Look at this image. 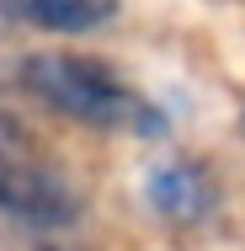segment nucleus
<instances>
[{
    "label": "nucleus",
    "mask_w": 245,
    "mask_h": 251,
    "mask_svg": "<svg viewBox=\"0 0 245 251\" xmlns=\"http://www.w3.org/2000/svg\"><path fill=\"white\" fill-rule=\"evenodd\" d=\"M16 86L22 97H32L43 112L101 128V134H134V139H165V112L128 86L117 70H107L101 59L86 53H27L16 64Z\"/></svg>",
    "instance_id": "1"
},
{
    "label": "nucleus",
    "mask_w": 245,
    "mask_h": 251,
    "mask_svg": "<svg viewBox=\"0 0 245 251\" xmlns=\"http://www.w3.org/2000/svg\"><path fill=\"white\" fill-rule=\"evenodd\" d=\"M0 214L22 230V235H32V241H59V235H75L80 230V219H86V203L75 193V182L48 166V160H38V155L27 150H11L0 160Z\"/></svg>",
    "instance_id": "2"
},
{
    "label": "nucleus",
    "mask_w": 245,
    "mask_h": 251,
    "mask_svg": "<svg viewBox=\"0 0 245 251\" xmlns=\"http://www.w3.org/2000/svg\"><path fill=\"white\" fill-rule=\"evenodd\" d=\"M144 198L149 208L171 225V230H202L213 214H219V171L208 166V160H197V155H171V160H160L155 171H149L144 182Z\"/></svg>",
    "instance_id": "3"
},
{
    "label": "nucleus",
    "mask_w": 245,
    "mask_h": 251,
    "mask_svg": "<svg viewBox=\"0 0 245 251\" xmlns=\"http://www.w3.org/2000/svg\"><path fill=\"white\" fill-rule=\"evenodd\" d=\"M117 5L123 0H0V16L53 38H86L117 22Z\"/></svg>",
    "instance_id": "4"
},
{
    "label": "nucleus",
    "mask_w": 245,
    "mask_h": 251,
    "mask_svg": "<svg viewBox=\"0 0 245 251\" xmlns=\"http://www.w3.org/2000/svg\"><path fill=\"white\" fill-rule=\"evenodd\" d=\"M235 128H240V139H245V112H240V123H235Z\"/></svg>",
    "instance_id": "5"
}]
</instances>
